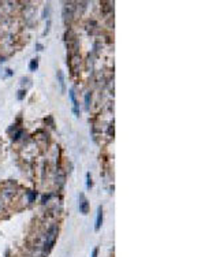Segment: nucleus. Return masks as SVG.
<instances>
[{"mask_svg": "<svg viewBox=\"0 0 205 257\" xmlns=\"http://www.w3.org/2000/svg\"><path fill=\"white\" fill-rule=\"evenodd\" d=\"M79 211L83 215H86L89 212V204H88V201L83 194H79Z\"/></svg>", "mask_w": 205, "mask_h": 257, "instance_id": "nucleus-1", "label": "nucleus"}, {"mask_svg": "<svg viewBox=\"0 0 205 257\" xmlns=\"http://www.w3.org/2000/svg\"><path fill=\"white\" fill-rule=\"evenodd\" d=\"M101 223H103V208L98 207L97 208V219H96V226H95V230L96 231L100 230Z\"/></svg>", "mask_w": 205, "mask_h": 257, "instance_id": "nucleus-2", "label": "nucleus"}, {"mask_svg": "<svg viewBox=\"0 0 205 257\" xmlns=\"http://www.w3.org/2000/svg\"><path fill=\"white\" fill-rule=\"evenodd\" d=\"M70 99H71L73 101V111H74L75 115H79V111H78V103L77 100H75V95H74V90H70Z\"/></svg>", "mask_w": 205, "mask_h": 257, "instance_id": "nucleus-3", "label": "nucleus"}, {"mask_svg": "<svg viewBox=\"0 0 205 257\" xmlns=\"http://www.w3.org/2000/svg\"><path fill=\"white\" fill-rule=\"evenodd\" d=\"M57 78H59L60 89H62V92H64V90H66V86H64V77H63V73H62V71H57Z\"/></svg>", "mask_w": 205, "mask_h": 257, "instance_id": "nucleus-4", "label": "nucleus"}, {"mask_svg": "<svg viewBox=\"0 0 205 257\" xmlns=\"http://www.w3.org/2000/svg\"><path fill=\"white\" fill-rule=\"evenodd\" d=\"M37 67H39V62H37V59H33L32 62H30V64H29V68L32 71H34Z\"/></svg>", "mask_w": 205, "mask_h": 257, "instance_id": "nucleus-5", "label": "nucleus"}, {"mask_svg": "<svg viewBox=\"0 0 205 257\" xmlns=\"http://www.w3.org/2000/svg\"><path fill=\"white\" fill-rule=\"evenodd\" d=\"M27 196H29V202H33V200H34V198L37 197V194H36V193H34V192L29 193V194H27Z\"/></svg>", "mask_w": 205, "mask_h": 257, "instance_id": "nucleus-6", "label": "nucleus"}, {"mask_svg": "<svg viewBox=\"0 0 205 257\" xmlns=\"http://www.w3.org/2000/svg\"><path fill=\"white\" fill-rule=\"evenodd\" d=\"M18 93H19V95H18V99H19V100H22V99H23V96H25V93H26V92H25V90H19Z\"/></svg>", "mask_w": 205, "mask_h": 257, "instance_id": "nucleus-7", "label": "nucleus"}, {"mask_svg": "<svg viewBox=\"0 0 205 257\" xmlns=\"http://www.w3.org/2000/svg\"><path fill=\"white\" fill-rule=\"evenodd\" d=\"M86 178H88V187H90V185H92V182H90V174L88 172L86 174Z\"/></svg>", "mask_w": 205, "mask_h": 257, "instance_id": "nucleus-8", "label": "nucleus"}, {"mask_svg": "<svg viewBox=\"0 0 205 257\" xmlns=\"http://www.w3.org/2000/svg\"><path fill=\"white\" fill-rule=\"evenodd\" d=\"M85 101H86V109H89V95H86V97H85Z\"/></svg>", "mask_w": 205, "mask_h": 257, "instance_id": "nucleus-9", "label": "nucleus"}, {"mask_svg": "<svg viewBox=\"0 0 205 257\" xmlns=\"http://www.w3.org/2000/svg\"><path fill=\"white\" fill-rule=\"evenodd\" d=\"M37 48H39V51H41L42 49V45L41 44H37Z\"/></svg>", "mask_w": 205, "mask_h": 257, "instance_id": "nucleus-10", "label": "nucleus"}]
</instances>
